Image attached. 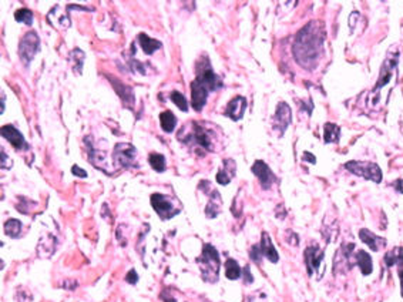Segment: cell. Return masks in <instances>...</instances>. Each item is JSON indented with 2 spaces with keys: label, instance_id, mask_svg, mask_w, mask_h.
<instances>
[{
  "label": "cell",
  "instance_id": "obj_1",
  "mask_svg": "<svg viewBox=\"0 0 403 302\" xmlns=\"http://www.w3.org/2000/svg\"><path fill=\"white\" fill-rule=\"evenodd\" d=\"M324 47V30L318 22H311L296 36L294 44L295 60L305 68L316 66Z\"/></svg>",
  "mask_w": 403,
  "mask_h": 302
},
{
  "label": "cell",
  "instance_id": "obj_2",
  "mask_svg": "<svg viewBox=\"0 0 403 302\" xmlns=\"http://www.w3.org/2000/svg\"><path fill=\"white\" fill-rule=\"evenodd\" d=\"M214 137L215 134L212 133L210 127L201 126L200 123H190L188 126L183 127V130L178 133V140L183 141L187 145L191 147H202L204 150L214 151Z\"/></svg>",
  "mask_w": 403,
  "mask_h": 302
},
{
  "label": "cell",
  "instance_id": "obj_3",
  "mask_svg": "<svg viewBox=\"0 0 403 302\" xmlns=\"http://www.w3.org/2000/svg\"><path fill=\"white\" fill-rule=\"evenodd\" d=\"M201 268L202 279L207 282H215L219 275V255L218 251L211 245L205 244L202 247V255L197 260Z\"/></svg>",
  "mask_w": 403,
  "mask_h": 302
},
{
  "label": "cell",
  "instance_id": "obj_4",
  "mask_svg": "<svg viewBox=\"0 0 403 302\" xmlns=\"http://www.w3.org/2000/svg\"><path fill=\"white\" fill-rule=\"evenodd\" d=\"M195 70H197V80L208 90V92H215L222 86L221 79L214 73V70L211 67L210 60L208 57H201L195 64Z\"/></svg>",
  "mask_w": 403,
  "mask_h": 302
},
{
  "label": "cell",
  "instance_id": "obj_5",
  "mask_svg": "<svg viewBox=\"0 0 403 302\" xmlns=\"http://www.w3.org/2000/svg\"><path fill=\"white\" fill-rule=\"evenodd\" d=\"M345 167L353 174L363 177L366 180L375 181V183L382 181V171H380L378 164H375V163H370V161H349V163L345 164Z\"/></svg>",
  "mask_w": 403,
  "mask_h": 302
},
{
  "label": "cell",
  "instance_id": "obj_6",
  "mask_svg": "<svg viewBox=\"0 0 403 302\" xmlns=\"http://www.w3.org/2000/svg\"><path fill=\"white\" fill-rule=\"evenodd\" d=\"M40 47V39L34 32L26 33L19 44V56L25 66H29Z\"/></svg>",
  "mask_w": 403,
  "mask_h": 302
},
{
  "label": "cell",
  "instance_id": "obj_7",
  "mask_svg": "<svg viewBox=\"0 0 403 302\" xmlns=\"http://www.w3.org/2000/svg\"><path fill=\"white\" fill-rule=\"evenodd\" d=\"M151 205L161 219L173 218L181 210V208H174L173 200L170 197L158 193L152 194L151 195Z\"/></svg>",
  "mask_w": 403,
  "mask_h": 302
},
{
  "label": "cell",
  "instance_id": "obj_8",
  "mask_svg": "<svg viewBox=\"0 0 403 302\" xmlns=\"http://www.w3.org/2000/svg\"><path fill=\"white\" fill-rule=\"evenodd\" d=\"M135 154H137V150L134 148V145L127 143H118L114 147L113 159H114V163H117L120 167H135L137 166L135 164Z\"/></svg>",
  "mask_w": 403,
  "mask_h": 302
},
{
  "label": "cell",
  "instance_id": "obj_9",
  "mask_svg": "<svg viewBox=\"0 0 403 302\" xmlns=\"http://www.w3.org/2000/svg\"><path fill=\"white\" fill-rule=\"evenodd\" d=\"M291 121H292L291 109H289V106H288L286 103L281 101V103L278 104L277 113H275V116H274V127L277 128L281 134H284L285 130L288 128V126L291 124Z\"/></svg>",
  "mask_w": 403,
  "mask_h": 302
},
{
  "label": "cell",
  "instance_id": "obj_10",
  "mask_svg": "<svg viewBox=\"0 0 403 302\" xmlns=\"http://www.w3.org/2000/svg\"><path fill=\"white\" fill-rule=\"evenodd\" d=\"M252 173L258 177L261 187H262L264 190H269L271 185L274 184V181H275V176L272 174V171L269 170L268 166H267L262 160H258V161L254 163V166H252Z\"/></svg>",
  "mask_w": 403,
  "mask_h": 302
},
{
  "label": "cell",
  "instance_id": "obj_11",
  "mask_svg": "<svg viewBox=\"0 0 403 302\" xmlns=\"http://www.w3.org/2000/svg\"><path fill=\"white\" fill-rule=\"evenodd\" d=\"M322 261H324V251L319 247L312 245L305 250V264H306V269H308L309 275H312L313 272H316L319 269Z\"/></svg>",
  "mask_w": 403,
  "mask_h": 302
},
{
  "label": "cell",
  "instance_id": "obj_12",
  "mask_svg": "<svg viewBox=\"0 0 403 302\" xmlns=\"http://www.w3.org/2000/svg\"><path fill=\"white\" fill-rule=\"evenodd\" d=\"M396 61H397V54H395V56L389 54L387 56L385 63H383V66H382L380 77H379V82L375 86L373 92L379 93V89H382L383 86H386L389 83V80L393 77V73H395L396 70Z\"/></svg>",
  "mask_w": 403,
  "mask_h": 302
},
{
  "label": "cell",
  "instance_id": "obj_13",
  "mask_svg": "<svg viewBox=\"0 0 403 302\" xmlns=\"http://www.w3.org/2000/svg\"><path fill=\"white\" fill-rule=\"evenodd\" d=\"M2 135L8 140L9 143L12 144L16 150H26L29 147V144L26 143L23 134L17 130L16 127L6 124L2 127Z\"/></svg>",
  "mask_w": 403,
  "mask_h": 302
},
{
  "label": "cell",
  "instance_id": "obj_14",
  "mask_svg": "<svg viewBox=\"0 0 403 302\" xmlns=\"http://www.w3.org/2000/svg\"><path fill=\"white\" fill-rule=\"evenodd\" d=\"M208 90L202 86L197 79L191 83V103H193L194 110L201 111L207 103V97H208Z\"/></svg>",
  "mask_w": 403,
  "mask_h": 302
},
{
  "label": "cell",
  "instance_id": "obj_15",
  "mask_svg": "<svg viewBox=\"0 0 403 302\" xmlns=\"http://www.w3.org/2000/svg\"><path fill=\"white\" fill-rule=\"evenodd\" d=\"M245 110H247V100H245V97L236 96L235 99H232L227 106L225 116L231 118V120H234V121H238V120H241L244 117Z\"/></svg>",
  "mask_w": 403,
  "mask_h": 302
},
{
  "label": "cell",
  "instance_id": "obj_16",
  "mask_svg": "<svg viewBox=\"0 0 403 302\" xmlns=\"http://www.w3.org/2000/svg\"><path fill=\"white\" fill-rule=\"evenodd\" d=\"M109 80H110V83L113 84V87L116 89V93H117L118 96L121 97V100L124 101V104H126L127 107L133 109V107H134V101H135L134 92H133V89H131L130 86H126L124 83L118 82V80H114L113 77H110Z\"/></svg>",
  "mask_w": 403,
  "mask_h": 302
},
{
  "label": "cell",
  "instance_id": "obj_17",
  "mask_svg": "<svg viewBox=\"0 0 403 302\" xmlns=\"http://www.w3.org/2000/svg\"><path fill=\"white\" fill-rule=\"evenodd\" d=\"M359 238L369 247L372 251L375 252L380 251L382 248L386 247V240L385 238L378 237L376 234L370 233L369 230H366V228H362L361 231H359Z\"/></svg>",
  "mask_w": 403,
  "mask_h": 302
},
{
  "label": "cell",
  "instance_id": "obj_18",
  "mask_svg": "<svg viewBox=\"0 0 403 302\" xmlns=\"http://www.w3.org/2000/svg\"><path fill=\"white\" fill-rule=\"evenodd\" d=\"M235 170H236V164L235 161L232 159H227L224 160V164H222V168L219 170L217 173V183L221 185H227L234 176H235Z\"/></svg>",
  "mask_w": 403,
  "mask_h": 302
},
{
  "label": "cell",
  "instance_id": "obj_19",
  "mask_svg": "<svg viewBox=\"0 0 403 302\" xmlns=\"http://www.w3.org/2000/svg\"><path fill=\"white\" fill-rule=\"evenodd\" d=\"M261 250H262V254L264 257H267L271 262H278L279 260V255H278L277 250L274 247V244L271 241L269 235L267 233H262V238H261Z\"/></svg>",
  "mask_w": 403,
  "mask_h": 302
},
{
  "label": "cell",
  "instance_id": "obj_20",
  "mask_svg": "<svg viewBox=\"0 0 403 302\" xmlns=\"http://www.w3.org/2000/svg\"><path fill=\"white\" fill-rule=\"evenodd\" d=\"M47 19L56 29H67L70 26V19H68L60 8H54L50 13L47 15Z\"/></svg>",
  "mask_w": 403,
  "mask_h": 302
},
{
  "label": "cell",
  "instance_id": "obj_21",
  "mask_svg": "<svg viewBox=\"0 0 403 302\" xmlns=\"http://www.w3.org/2000/svg\"><path fill=\"white\" fill-rule=\"evenodd\" d=\"M138 42H140V46L145 54H152L154 51H157L158 49H161V42L155 40V39H151L148 37L145 33H140L138 34Z\"/></svg>",
  "mask_w": 403,
  "mask_h": 302
},
{
  "label": "cell",
  "instance_id": "obj_22",
  "mask_svg": "<svg viewBox=\"0 0 403 302\" xmlns=\"http://www.w3.org/2000/svg\"><path fill=\"white\" fill-rule=\"evenodd\" d=\"M221 204H222V201H221V195H219L217 191H212L210 202H208L207 207H205V215H207L208 218H215L219 212H221Z\"/></svg>",
  "mask_w": 403,
  "mask_h": 302
},
{
  "label": "cell",
  "instance_id": "obj_23",
  "mask_svg": "<svg viewBox=\"0 0 403 302\" xmlns=\"http://www.w3.org/2000/svg\"><path fill=\"white\" fill-rule=\"evenodd\" d=\"M356 262H358V265H359V268H361L362 274L363 275H369L370 272H372V258H370V255L368 254L366 251H358V254H356Z\"/></svg>",
  "mask_w": 403,
  "mask_h": 302
},
{
  "label": "cell",
  "instance_id": "obj_24",
  "mask_svg": "<svg viewBox=\"0 0 403 302\" xmlns=\"http://www.w3.org/2000/svg\"><path fill=\"white\" fill-rule=\"evenodd\" d=\"M83 61L84 53L80 49H74L70 53V63H71V68L76 76H80L83 73Z\"/></svg>",
  "mask_w": 403,
  "mask_h": 302
},
{
  "label": "cell",
  "instance_id": "obj_25",
  "mask_svg": "<svg viewBox=\"0 0 403 302\" xmlns=\"http://www.w3.org/2000/svg\"><path fill=\"white\" fill-rule=\"evenodd\" d=\"M160 124L166 133H173L176 130L177 117L171 111H164L160 114Z\"/></svg>",
  "mask_w": 403,
  "mask_h": 302
},
{
  "label": "cell",
  "instance_id": "obj_26",
  "mask_svg": "<svg viewBox=\"0 0 403 302\" xmlns=\"http://www.w3.org/2000/svg\"><path fill=\"white\" fill-rule=\"evenodd\" d=\"M341 128L334 123H327L324 127V140L325 143H335L339 140Z\"/></svg>",
  "mask_w": 403,
  "mask_h": 302
},
{
  "label": "cell",
  "instance_id": "obj_27",
  "mask_svg": "<svg viewBox=\"0 0 403 302\" xmlns=\"http://www.w3.org/2000/svg\"><path fill=\"white\" fill-rule=\"evenodd\" d=\"M241 268H239V265H238V262H236L235 260H227V262H225V275H227L228 279H231V281H234V279H238V278L241 277Z\"/></svg>",
  "mask_w": 403,
  "mask_h": 302
},
{
  "label": "cell",
  "instance_id": "obj_28",
  "mask_svg": "<svg viewBox=\"0 0 403 302\" xmlns=\"http://www.w3.org/2000/svg\"><path fill=\"white\" fill-rule=\"evenodd\" d=\"M5 233L9 235V237H12V238H17L19 237V234L22 233V222L19 221V219H8L6 222H5Z\"/></svg>",
  "mask_w": 403,
  "mask_h": 302
},
{
  "label": "cell",
  "instance_id": "obj_29",
  "mask_svg": "<svg viewBox=\"0 0 403 302\" xmlns=\"http://www.w3.org/2000/svg\"><path fill=\"white\" fill-rule=\"evenodd\" d=\"M148 163H150V166H151L154 171H157V173L166 171V159H164V156H161L158 153L150 154L148 156Z\"/></svg>",
  "mask_w": 403,
  "mask_h": 302
},
{
  "label": "cell",
  "instance_id": "obj_30",
  "mask_svg": "<svg viewBox=\"0 0 403 302\" xmlns=\"http://www.w3.org/2000/svg\"><path fill=\"white\" fill-rule=\"evenodd\" d=\"M15 19L19 23H25V25H32L33 23V13L29 9H20L15 13Z\"/></svg>",
  "mask_w": 403,
  "mask_h": 302
},
{
  "label": "cell",
  "instance_id": "obj_31",
  "mask_svg": "<svg viewBox=\"0 0 403 302\" xmlns=\"http://www.w3.org/2000/svg\"><path fill=\"white\" fill-rule=\"evenodd\" d=\"M171 100H173V103H174L180 110L188 111V103L185 100L184 94H181L180 92H173L171 93Z\"/></svg>",
  "mask_w": 403,
  "mask_h": 302
},
{
  "label": "cell",
  "instance_id": "obj_32",
  "mask_svg": "<svg viewBox=\"0 0 403 302\" xmlns=\"http://www.w3.org/2000/svg\"><path fill=\"white\" fill-rule=\"evenodd\" d=\"M264 254H262V250H261V245H254L251 248V258L257 264H260L261 262V257H262Z\"/></svg>",
  "mask_w": 403,
  "mask_h": 302
},
{
  "label": "cell",
  "instance_id": "obj_33",
  "mask_svg": "<svg viewBox=\"0 0 403 302\" xmlns=\"http://www.w3.org/2000/svg\"><path fill=\"white\" fill-rule=\"evenodd\" d=\"M396 265H397V274H399V278H400V286H402V296H403V248Z\"/></svg>",
  "mask_w": 403,
  "mask_h": 302
},
{
  "label": "cell",
  "instance_id": "obj_34",
  "mask_svg": "<svg viewBox=\"0 0 403 302\" xmlns=\"http://www.w3.org/2000/svg\"><path fill=\"white\" fill-rule=\"evenodd\" d=\"M13 166V163L10 161V159L8 157V154H6V151L2 150V168H10Z\"/></svg>",
  "mask_w": 403,
  "mask_h": 302
},
{
  "label": "cell",
  "instance_id": "obj_35",
  "mask_svg": "<svg viewBox=\"0 0 403 302\" xmlns=\"http://www.w3.org/2000/svg\"><path fill=\"white\" fill-rule=\"evenodd\" d=\"M126 281L128 282V284H131V285H134V284H137V281H138V275H137V272H135L134 269H131V271H130L128 274H127Z\"/></svg>",
  "mask_w": 403,
  "mask_h": 302
},
{
  "label": "cell",
  "instance_id": "obj_36",
  "mask_svg": "<svg viewBox=\"0 0 403 302\" xmlns=\"http://www.w3.org/2000/svg\"><path fill=\"white\" fill-rule=\"evenodd\" d=\"M71 173L74 174V176L77 177H83V178H86L87 177V173L84 171L83 168H80L78 166H73V168H71Z\"/></svg>",
  "mask_w": 403,
  "mask_h": 302
},
{
  "label": "cell",
  "instance_id": "obj_37",
  "mask_svg": "<svg viewBox=\"0 0 403 302\" xmlns=\"http://www.w3.org/2000/svg\"><path fill=\"white\" fill-rule=\"evenodd\" d=\"M244 278H245V284H251L252 281H254V277L251 275V272H250V267H245L244 268Z\"/></svg>",
  "mask_w": 403,
  "mask_h": 302
},
{
  "label": "cell",
  "instance_id": "obj_38",
  "mask_svg": "<svg viewBox=\"0 0 403 302\" xmlns=\"http://www.w3.org/2000/svg\"><path fill=\"white\" fill-rule=\"evenodd\" d=\"M303 160L309 161V163H312V164H315V163H316V160H315V157H313L312 154H309V153H303Z\"/></svg>",
  "mask_w": 403,
  "mask_h": 302
},
{
  "label": "cell",
  "instance_id": "obj_39",
  "mask_svg": "<svg viewBox=\"0 0 403 302\" xmlns=\"http://www.w3.org/2000/svg\"><path fill=\"white\" fill-rule=\"evenodd\" d=\"M395 188L397 191H400L403 194V180H397L395 183Z\"/></svg>",
  "mask_w": 403,
  "mask_h": 302
},
{
  "label": "cell",
  "instance_id": "obj_40",
  "mask_svg": "<svg viewBox=\"0 0 403 302\" xmlns=\"http://www.w3.org/2000/svg\"><path fill=\"white\" fill-rule=\"evenodd\" d=\"M5 103H6V96H5V93L2 94V109H0V113L3 114L5 113Z\"/></svg>",
  "mask_w": 403,
  "mask_h": 302
}]
</instances>
